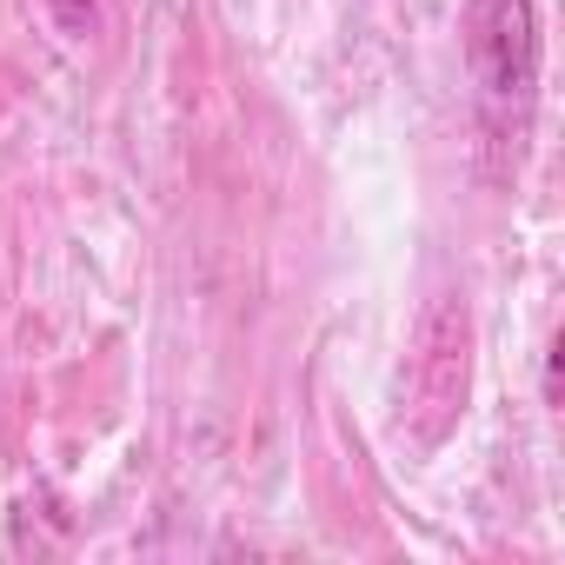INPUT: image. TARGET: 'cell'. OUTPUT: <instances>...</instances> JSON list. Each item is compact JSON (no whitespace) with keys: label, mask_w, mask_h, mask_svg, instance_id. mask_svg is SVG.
<instances>
[{"label":"cell","mask_w":565,"mask_h":565,"mask_svg":"<svg viewBox=\"0 0 565 565\" xmlns=\"http://www.w3.org/2000/svg\"><path fill=\"white\" fill-rule=\"evenodd\" d=\"M466 67L492 107H532L539 87V8L532 0H466Z\"/></svg>","instance_id":"1"}]
</instances>
